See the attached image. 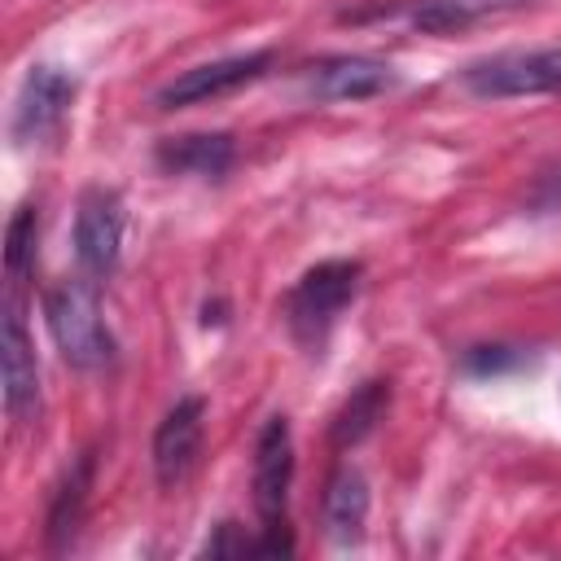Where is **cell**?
<instances>
[{"mask_svg":"<svg viewBox=\"0 0 561 561\" xmlns=\"http://www.w3.org/2000/svg\"><path fill=\"white\" fill-rule=\"evenodd\" d=\"M48 333L66 364L75 368H105L114 359V337L101 316V298L88 280H57L44 298Z\"/></svg>","mask_w":561,"mask_h":561,"instance_id":"6da1fadb","label":"cell"},{"mask_svg":"<svg viewBox=\"0 0 561 561\" xmlns=\"http://www.w3.org/2000/svg\"><path fill=\"white\" fill-rule=\"evenodd\" d=\"M355 289H359V263L351 259H324L311 272H302V280L285 298V324L294 342L320 346L333 320L342 316V307L355 298Z\"/></svg>","mask_w":561,"mask_h":561,"instance_id":"7a4b0ae2","label":"cell"},{"mask_svg":"<svg viewBox=\"0 0 561 561\" xmlns=\"http://www.w3.org/2000/svg\"><path fill=\"white\" fill-rule=\"evenodd\" d=\"M465 88L473 96H539L561 92V48H517L482 57L465 70Z\"/></svg>","mask_w":561,"mask_h":561,"instance_id":"3957f363","label":"cell"},{"mask_svg":"<svg viewBox=\"0 0 561 561\" xmlns=\"http://www.w3.org/2000/svg\"><path fill=\"white\" fill-rule=\"evenodd\" d=\"M70 101H75V79L66 70L31 66V75L22 79L18 105H13V140L18 145H48L61 131Z\"/></svg>","mask_w":561,"mask_h":561,"instance_id":"277c9868","label":"cell"},{"mask_svg":"<svg viewBox=\"0 0 561 561\" xmlns=\"http://www.w3.org/2000/svg\"><path fill=\"white\" fill-rule=\"evenodd\" d=\"M0 368H4V408L13 421H31L39 412V364L22 320V307L9 298L0 320Z\"/></svg>","mask_w":561,"mask_h":561,"instance_id":"5b68a950","label":"cell"},{"mask_svg":"<svg viewBox=\"0 0 561 561\" xmlns=\"http://www.w3.org/2000/svg\"><path fill=\"white\" fill-rule=\"evenodd\" d=\"M123 250V202L110 188H88L75 215V254L92 276L114 272Z\"/></svg>","mask_w":561,"mask_h":561,"instance_id":"8992f818","label":"cell"},{"mask_svg":"<svg viewBox=\"0 0 561 561\" xmlns=\"http://www.w3.org/2000/svg\"><path fill=\"white\" fill-rule=\"evenodd\" d=\"M289 478H294V438H289V421L272 416L254 443V508L263 517V526L285 522V495H289Z\"/></svg>","mask_w":561,"mask_h":561,"instance_id":"52a82bcc","label":"cell"},{"mask_svg":"<svg viewBox=\"0 0 561 561\" xmlns=\"http://www.w3.org/2000/svg\"><path fill=\"white\" fill-rule=\"evenodd\" d=\"M267 66H272V53H241V57H219V61L193 66V70H184L180 79H171L158 92V105L175 110V105H197V101L224 96V92H232L241 83H254Z\"/></svg>","mask_w":561,"mask_h":561,"instance_id":"ba28073f","label":"cell"},{"mask_svg":"<svg viewBox=\"0 0 561 561\" xmlns=\"http://www.w3.org/2000/svg\"><path fill=\"white\" fill-rule=\"evenodd\" d=\"M202 416H206V403L197 394L180 399L162 416V425L153 434V473L162 486H180L184 473L193 469L197 447H202Z\"/></svg>","mask_w":561,"mask_h":561,"instance_id":"9c48e42d","label":"cell"},{"mask_svg":"<svg viewBox=\"0 0 561 561\" xmlns=\"http://www.w3.org/2000/svg\"><path fill=\"white\" fill-rule=\"evenodd\" d=\"M390 83H394L390 66L377 57H359V53L329 57L311 70V92L324 101H364V96L386 92Z\"/></svg>","mask_w":561,"mask_h":561,"instance_id":"30bf717a","label":"cell"},{"mask_svg":"<svg viewBox=\"0 0 561 561\" xmlns=\"http://www.w3.org/2000/svg\"><path fill=\"white\" fill-rule=\"evenodd\" d=\"M364 517H368V482H364L359 469L342 465L329 478V491H324V526H329V539L333 543H355L364 535Z\"/></svg>","mask_w":561,"mask_h":561,"instance_id":"8fae6325","label":"cell"},{"mask_svg":"<svg viewBox=\"0 0 561 561\" xmlns=\"http://www.w3.org/2000/svg\"><path fill=\"white\" fill-rule=\"evenodd\" d=\"M526 0H421L412 9V26L425 31V35H456L465 26H478L486 18L513 13Z\"/></svg>","mask_w":561,"mask_h":561,"instance_id":"7c38bea8","label":"cell"},{"mask_svg":"<svg viewBox=\"0 0 561 561\" xmlns=\"http://www.w3.org/2000/svg\"><path fill=\"white\" fill-rule=\"evenodd\" d=\"M158 162L180 175H224L232 167L228 136H175L158 145Z\"/></svg>","mask_w":561,"mask_h":561,"instance_id":"4fadbf2b","label":"cell"},{"mask_svg":"<svg viewBox=\"0 0 561 561\" xmlns=\"http://www.w3.org/2000/svg\"><path fill=\"white\" fill-rule=\"evenodd\" d=\"M386 399H390V386H386V381H364V386L342 403V412H337V421H333V443H337V447L359 443V438L381 421Z\"/></svg>","mask_w":561,"mask_h":561,"instance_id":"5bb4252c","label":"cell"},{"mask_svg":"<svg viewBox=\"0 0 561 561\" xmlns=\"http://www.w3.org/2000/svg\"><path fill=\"white\" fill-rule=\"evenodd\" d=\"M88 482H92V456H83V460L75 465V473L61 482V491H57V500H53V513H48V535H53V543H61V539L79 526V508H83Z\"/></svg>","mask_w":561,"mask_h":561,"instance_id":"9a60e30c","label":"cell"},{"mask_svg":"<svg viewBox=\"0 0 561 561\" xmlns=\"http://www.w3.org/2000/svg\"><path fill=\"white\" fill-rule=\"evenodd\" d=\"M35 232H39V219H35L31 206H22V210L13 215V224H9V237H4V263H9V276H13V280H18V276L31 267V259H35Z\"/></svg>","mask_w":561,"mask_h":561,"instance_id":"2e32d148","label":"cell"},{"mask_svg":"<svg viewBox=\"0 0 561 561\" xmlns=\"http://www.w3.org/2000/svg\"><path fill=\"white\" fill-rule=\"evenodd\" d=\"M539 210H561V167L552 171V175H543L539 180V188H535V197H530Z\"/></svg>","mask_w":561,"mask_h":561,"instance_id":"e0dca14e","label":"cell"}]
</instances>
